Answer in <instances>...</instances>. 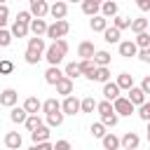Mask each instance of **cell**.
Masks as SVG:
<instances>
[{"mask_svg": "<svg viewBox=\"0 0 150 150\" xmlns=\"http://www.w3.org/2000/svg\"><path fill=\"white\" fill-rule=\"evenodd\" d=\"M45 49H47V42H45V38H28V47H26V54H23V59H26V63L28 66H38L42 59H45Z\"/></svg>", "mask_w": 150, "mask_h": 150, "instance_id": "6da1fadb", "label": "cell"}, {"mask_svg": "<svg viewBox=\"0 0 150 150\" xmlns=\"http://www.w3.org/2000/svg\"><path fill=\"white\" fill-rule=\"evenodd\" d=\"M66 54H68V40L61 38V40H54L52 45H47V49H45V61H47L49 66H59V63L66 59Z\"/></svg>", "mask_w": 150, "mask_h": 150, "instance_id": "7a4b0ae2", "label": "cell"}, {"mask_svg": "<svg viewBox=\"0 0 150 150\" xmlns=\"http://www.w3.org/2000/svg\"><path fill=\"white\" fill-rule=\"evenodd\" d=\"M68 30H70V23L66 21V19H59V21H54V23H49L47 26V38L54 42V40H61V38H66L68 35Z\"/></svg>", "mask_w": 150, "mask_h": 150, "instance_id": "3957f363", "label": "cell"}, {"mask_svg": "<svg viewBox=\"0 0 150 150\" xmlns=\"http://www.w3.org/2000/svg\"><path fill=\"white\" fill-rule=\"evenodd\" d=\"M112 110L117 112V117H131V115L136 112V108L131 105V101H129L127 96L115 98V101H112Z\"/></svg>", "mask_w": 150, "mask_h": 150, "instance_id": "277c9868", "label": "cell"}, {"mask_svg": "<svg viewBox=\"0 0 150 150\" xmlns=\"http://www.w3.org/2000/svg\"><path fill=\"white\" fill-rule=\"evenodd\" d=\"M138 145H141V136L136 131H127L120 138V148L122 150H138Z\"/></svg>", "mask_w": 150, "mask_h": 150, "instance_id": "5b68a950", "label": "cell"}, {"mask_svg": "<svg viewBox=\"0 0 150 150\" xmlns=\"http://www.w3.org/2000/svg\"><path fill=\"white\" fill-rule=\"evenodd\" d=\"M16 103H19V91H16V89L7 87V89L0 91V105H5V108H14Z\"/></svg>", "mask_w": 150, "mask_h": 150, "instance_id": "8992f818", "label": "cell"}, {"mask_svg": "<svg viewBox=\"0 0 150 150\" xmlns=\"http://www.w3.org/2000/svg\"><path fill=\"white\" fill-rule=\"evenodd\" d=\"M61 112L63 115H77L80 112V98L77 96H66L63 101H61Z\"/></svg>", "mask_w": 150, "mask_h": 150, "instance_id": "52a82bcc", "label": "cell"}, {"mask_svg": "<svg viewBox=\"0 0 150 150\" xmlns=\"http://www.w3.org/2000/svg\"><path fill=\"white\" fill-rule=\"evenodd\" d=\"M66 14H68V2H66V0H56V2L49 5V16H52L54 21L66 19Z\"/></svg>", "mask_w": 150, "mask_h": 150, "instance_id": "ba28073f", "label": "cell"}, {"mask_svg": "<svg viewBox=\"0 0 150 150\" xmlns=\"http://www.w3.org/2000/svg\"><path fill=\"white\" fill-rule=\"evenodd\" d=\"M30 16L33 19H45L49 14V2L47 0H38V2H30Z\"/></svg>", "mask_w": 150, "mask_h": 150, "instance_id": "9c48e42d", "label": "cell"}, {"mask_svg": "<svg viewBox=\"0 0 150 150\" xmlns=\"http://www.w3.org/2000/svg\"><path fill=\"white\" fill-rule=\"evenodd\" d=\"M96 54V47H94V42H89V40H82L80 45H77V56H80V61H87V59H91Z\"/></svg>", "mask_w": 150, "mask_h": 150, "instance_id": "30bf717a", "label": "cell"}, {"mask_svg": "<svg viewBox=\"0 0 150 150\" xmlns=\"http://www.w3.org/2000/svg\"><path fill=\"white\" fill-rule=\"evenodd\" d=\"M117 47H120V56H124V59H131V56L138 54V47H136L134 40H122Z\"/></svg>", "mask_w": 150, "mask_h": 150, "instance_id": "8fae6325", "label": "cell"}, {"mask_svg": "<svg viewBox=\"0 0 150 150\" xmlns=\"http://www.w3.org/2000/svg\"><path fill=\"white\" fill-rule=\"evenodd\" d=\"M101 94H103V98H105V101H110V103H112L115 98H120V96H122V91H120V87H117V84H115L112 80L103 84V91H101Z\"/></svg>", "mask_w": 150, "mask_h": 150, "instance_id": "7c38bea8", "label": "cell"}, {"mask_svg": "<svg viewBox=\"0 0 150 150\" xmlns=\"http://www.w3.org/2000/svg\"><path fill=\"white\" fill-rule=\"evenodd\" d=\"M127 98L131 101V105H134V108H138L141 103H145V101H148V98H145V94H143V89H141V87H136V84L127 91Z\"/></svg>", "mask_w": 150, "mask_h": 150, "instance_id": "4fadbf2b", "label": "cell"}, {"mask_svg": "<svg viewBox=\"0 0 150 150\" xmlns=\"http://www.w3.org/2000/svg\"><path fill=\"white\" fill-rule=\"evenodd\" d=\"M49 136H52V129H49L47 124H40L38 129H33V131H30L33 143H45V141H49Z\"/></svg>", "mask_w": 150, "mask_h": 150, "instance_id": "5bb4252c", "label": "cell"}, {"mask_svg": "<svg viewBox=\"0 0 150 150\" xmlns=\"http://www.w3.org/2000/svg\"><path fill=\"white\" fill-rule=\"evenodd\" d=\"M21 143H23V138H21L19 131H7V134H5V145H7V150H19Z\"/></svg>", "mask_w": 150, "mask_h": 150, "instance_id": "9a60e30c", "label": "cell"}, {"mask_svg": "<svg viewBox=\"0 0 150 150\" xmlns=\"http://www.w3.org/2000/svg\"><path fill=\"white\" fill-rule=\"evenodd\" d=\"M117 9H120V7H117V2H115V0H103V2H101V12H98V14H101V16H105V19H112V16H117Z\"/></svg>", "mask_w": 150, "mask_h": 150, "instance_id": "2e32d148", "label": "cell"}, {"mask_svg": "<svg viewBox=\"0 0 150 150\" xmlns=\"http://www.w3.org/2000/svg\"><path fill=\"white\" fill-rule=\"evenodd\" d=\"M28 26L30 23H26V21H19V19H14V23H12V28H9V33H12V38H26L30 30H28Z\"/></svg>", "mask_w": 150, "mask_h": 150, "instance_id": "e0dca14e", "label": "cell"}, {"mask_svg": "<svg viewBox=\"0 0 150 150\" xmlns=\"http://www.w3.org/2000/svg\"><path fill=\"white\" fill-rule=\"evenodd\" d=\"M103 40H105L108 45H120V42H122V30H117L115 26H108V28L103 30Z\"/></svg>", "mask_w": 150, "mask_h": 150, "instance_id": "ac0fdd59", "label": "cell"}, {"mask_svg": "<svg viewBox=\"0 0 150 150\" xmlns=\"http://www.w3.org/2000/svg\"><path fill=\"white\" fill-rule=\"evenodd\" d=\"M61 77H63V70H61L59 66H49V68L45 70V82H47V84H52V87H54Z\"/></svg>", "mask_w": 150, "mask_h": 150, "instance_id": "d6986e66", "label": "cell"}, {"mask_svg": "<svg viewBox=\"0 0 150 150\" xmlns=\"http://www.w3.org/2000/svg\"><path fill=\"white\" fill-rule=\"evenodd\" d=\"M54 87H56V94H61L63 98L73 94V80H70V77H66V75H63V77H61V80H59Z\"/></svg>", "mask_w": 150, "mask_h": 150, "instance_id": "ffe728a7", "label": "cell"}, {"mask_svg": "<svg viewBox=\"0 0 150 150\" xmlns=\"http://www.w3.org/2000/svg\"><path fill=\"white\" fill-rule=\"evenodd\" d=\"M23 110H26L28 115H38V112L42 110V101H40L38 96H28V98L23 101Z\"/></svg>", "mask_w": 150, "mask_h": 150, "instance_id": "44dd1931", "label": "cell"}, {"mask_svg": "<svg viewBox=\"0 0 150 150\" xmlns=\"http://www.w3.org/2000/svg\"><path fill=\"white\" fill-rule=\"evenodd\" d=\"M101 145H103V150H120V136L112 134V131H108L101 138Z\"/></svg>", "mask_w": 150, "mask_h": 150, "instance_id": "7402d4cb", "label": "cell"}, {"mask_svg": "<svg viewBox=\"0 0 150 150\" xmlns=\"http://www.w3.org/2000/svg\"><path fill=\"white\" fill-rule=\"evenodd\" d=\"M47 26H49V23H47L45 19H33V21H30V26H28V30H30L35 38H42V35L47 33Z\"/></svg>", "mask_w": 150, "mask_h": 150, "instance_id": "603a6c76", "label": "cell"}, {"mask_svg": "<svg viewBox=\"0 0 150 150\" xmlns=\"http://www.w3.org/2000/svg\"><path fill=\"white\" fill-rule=\"evenodd\" d=\"M96 63L91 61V59H87V61H80V70H82V77H87V80H91L94 82V75H96Z\"/></svg>", "mask_w": 150, "mask_h": 150, "instance_id": "cb8c5ba5", "label": "cell"}, {"mask_svg": "<svg viewBox=\"0 0 150 150\" xmlns=\"http://www.w3.org/2000/svg\"><path fill=\"white\" fill-rule=\"evenodd\" d=\"M115 84L120 87V91H129L134 87V75L131 73H120L117 80H115Z\"/></svg>", "mask_w": 150, "mask_h": 150, "instance_id": "d4e9b609", "label": "cell"}, {"mask_svg": "<svg viewBox=\"0 0 150 150\" xmlns=\"http://www.w3.org/2000/svg\"><path fill=\"white\" fill-rule=\"evenodd\" d=\"M89 28H91L94 33H103V30L108 28V19H105V16H101V14H96V16H91V19H89Z\"/></svg>", "mask_w": 150, "mask_h": 150, "instance_id": "484cf974", "label": "cell"}, {"mask_svg": "<svg viewBox=\"0 0 150 150\" xmlns=\"http://www.w3.org/2000/svg\"><path fill=\"white\" fill-rule=\"evenodd\" d=\"M91 61H94L96 66H110L112 56H110V52H105V49H96V54L91 56Z\"/></svg>", "mask_w": 150, "mask_h": 150, "instance_id": "4316f807", "label": "cell"}, {"mask_svg": "<svg viewBox=\"0 0 150 150\" xmlns=\"http://www.w3.org/2000/svg\"><path fill=\"white\" fill-rule=\"evenodd\" d=\"M63 75H66V77H70V80H77V77H82V70H80V61H77V63H75V61L66 63V68H63Z\"/></svg>", "mask_w": 150, "mask_h": 150, "instance_id": "83f0119b", "label": "cell"}, {"mask_svg": "<svg viewBox=\"0 0 150 150\" xmlns=\"http://www.w3.org/2000/svg\"><path fill=\"white\" fill-rule=\"evenodd\" d=\"M61 110V101L59 98H47V101H42V112L45 115H52V112H59Z\"/></svg>", "mask_w": 150, "mask_h": 150, "instance_id": "f1b7e54d", "label": "cell"}, {"mask_svg": "<svg viewBox=\"0 0 150 150\" xmlns=\"http://www.w3.org/2000/svg\"><path fill=\"white\" fill-rule=\"evenodd\" d=\"M26 117H28V112L23 110V105H14V108H12V112H9V120H12L14 124H23V122H26Z\"/></svg>", "mask_w": 150, "mask_h": 150, "instance_id": "f546056e", "label": "cell"}, {"mask_svg": "<svg viewBox=\"0 0 150 150\" xmlns=\"http://www.w3.org/2000/svg\"><path fill=\"white\" fill-rule=\"evenodd\" d=\"M80 5H82V12L87 16H96L101 12V2H94V0H82Z\"/></svg>", "mask_w": 150, "mask_h": 150, "instance_id": "4dcf8cb0", "label": "cell"}, {"mask_svg": "<svg viewBox=\"0 0 150 150\" xmlns=\"http://www.w3.org/2000/svg\"><path fill=\"white\" fill-rule=\"evenodd\" d=\"M148 23H150V19H145V16H138V19H131V33H143V30H148Z\"/></svg>", "mask_w": 150, "mask_h": 150, "instance_id": "1f68e13d", "label": "cell"}, {"mask_svg": "<svg viewBox=\"0 0 150 150\" xmlns=\"http://www.w3.org/2000/svg\"><path fill=\"white\" fill-rule=\"evenodd\" d=\"M94 82H101V84H105V82H110V70H108V66H98V68H96V75H94Z\"/></svg>", "mask_w": 150, "mask_h": 150, "instance_id": "d6a6232c", "label": "cell"}, {"mask_svg": "<svg viewBox=\"0 0 150 150\" xmlns=\"http://www.w3.org/2000/svg\"><path fill=\"white\" fill-rule=\"evenodd\" d=\"M96 110V101H94V96H84V98H80V112H94Z\"/></svg>", "mask_w": 150, "mask_h": 150, "instance_id": "836d02e7", "label": "cell"}, {"mask_svg": "<svg viewBox=\"0 0 150 150\" xmlns=\"http://www.w3.org/2000/svg\"><path fill=\"white\" fill-rule=\"evenodd\" d=\"M45 117H47V127L54 129V127H61V124H63V117H66V115L59 110V112H52V115H45Z\"/></svg>", "mask_w": 150, "mask_h": 150, "instance_id": "e575fe53", "label": "cell"}, {"mask_svg": "<svg viewBox=\"0 0 150 150\" xmlns=\"http://www.w3.org/2000/svg\"><path fill=\"white\" fill-rule=\"evenodd\" d=\"M117 122H120L117 112H108V115H103V117H101V124H103L105 129H115V127H117Z\"/></svg>", "mask_w": 150, "mask_h": 150, "instance_id": "d590c367", "label": "cell"}, {"mask_svg": "<svg viewBox=\"0 0 150 150\" xmlns=\"http://www.w3.org/2000/svg\"><path fill=\"white\" fill-rule=\"evenodd\" d=\"M134 42H136V47H138V49H148V47H150V33H148V30L138 33V35L134 38Z\"/></svg>", "mask_w": 150, "mask_h": 150, "instance_id": "8d00e7d4", "label": "cell"}, {"mask_svg": "<svg viewBox=\"0 0 150 150\" xmlns=\"http://www.w3.org/2000/svg\"><path fill=\"white\" fill-rule=\"evenodd\" d=\"M112 26H115L117 30H124V28H129V26H131V19H129V16L117 14V16H112Z\"/></svg>", "mask_w": 150, "mask_h": 150, "instance_id": "74e56055", "label": "cell"}, {"mask_svg": "<svg viewBox=\"0 0 150 150\" xmlns=\"http://www.w3.org/2000/svg\"><path fill=\"white\" fill-rule=\"evenodd\" d=\"M40 124H45L40 115H28V117H26V122H23V127H26L28 131H33V129H38Z\"/></svg>", "mask_w": 150, "mask_h": 150, "instance_id": "f35d334b", "label": "cell"}, {"mask_svg": "<svg viewBox=\"0 0 150 150\" xmlns=\"http://www.w3.org/2000/svg\"><path fill=\"white\" fill-rule=\"evenodd\" d=\"M89 134H91L94 138H98V141H101V138H103L108 131H105V127H103L101 122H91V127H89Z\"/></svg>", "mask_w": 150, "mask_h": 150, "instance_id": "ab89813d", "label": "cell"}, {"mask_svg": "<svg viewBox=\"0 0 150 150\" xmlns=\"http://www.w3.org/2000/svg\"><path fill=\"white\" fill-rule=\"evenodd\" d=\"M96 110H98V115H101V117H103V115H108V112H115V110H112V103H110V101H105V98H103V101H96Z\"/></svg>", "mask_w": 150, "mask_h": 150, "instance_id": "60d3db41", "label": "cell"}, {"mask_svg": "<svg viewBox=\"0 0 150 150\" xmlns=\"http://www.w3.org/2000/svg\"><path fill=\"white\" fill-rule=\"evenodd\" d=\"M143 122H150V101H145V103H141L138 105V112H136Z\"/></svg>", "mask_w": 150, "mask_h": 150, "instance_id": "b9f144b4", "label": "cell"}, {"mask_svg": "<svg viewBox=\"0 0 150 150\" xmlns=\"http://www.w3.org/2000/svg\"><path fill=\"white\" fill-rule=\"evenodd\" d=\"M9 45H12V33L7 28H0V49H5Z\"/></svg>", "mask_w": 150, "mask_h": 150, "instance_id": "7bdbcfd3", "label": "cell"}, {"mask_svg": "<svg viewBox=\"0 0 150 150\" xmlns=\"http://www.w3.org/2000/svg\"><path fill=\"white\" fill-rule=\"evenodd\" d=\"M14 70V63L9 59H0V75H9Z\"/></svg>", "mask_w": 150, "mask_h": 150, "instance_id": "ee69618b", "label": "cell"}, {"mask_svg": "<svg viewBox=\"0 0 150 150\" xmlns=\"http://www.w3.org/2000/svg\"><path fill=\"white\" fill-rule=\"evenodd\" d=\"M9 21V7L7 5H0V28H5Z\"/></svg>", "mask_w": 150, "mask_h": 150, "instance_id": "f6af8a7d", "label": "cell"}, {"mask_svg": "<svg viewBox=\"0 0 150 150\" xmlns=\"http://www.w3.org/2000/svg\"><path fill=\"white\" fill-rule=\"evenodd\" d=\"M138 61H143V63H150V47L148 49H138Z\"/></svg>", "mask_w": 150, "mask_h": 150, "instance_id": "bcb514c9", "label": "cell"}, {"mask_svg": "<svg viewBox=\"0 0 150 150\" xmlns=\"http://www.w3.org/2000/svg\"><path fill=\"white\" fill-rule=\"evenodd\" d=\"M54 150H73V145H70L66 138H61V141H56V143H54Z\"/></svg>", "mask_w": 150, "mask_h": 150, "instance_id": "7dc6e473", "label": "cell"}, {"mask_svg": "<svg viewBox=\"0 0 150 150\" xmlns=\"http://www.w3.org/2000/svg\"><path fill=\"white\" fill-rule=\"evenodd\" d=\"M138 87H141V89H143V94L148 96V94H150V75H145V77H143V82H141Z\"/></svg>", "mask_w": 150, "mask_h": 150, "instance_id": "c3c4849f", "label": "cell"}, {"mask_svg": "<svg viewBox=\"0 0 150 150\" xmlns=\"http://www.w3.org/2000/svg\"><path fill=\"white\" fill-rule=\"evenodd\" d=\"M33 145H38V150H54V143H49V141H45V143H33Z\"/></svg>", "mask_w": 150, "mask_h": 150, "instance_id": "681fc988", "label": "cell"}, {"mask_svg": "<svg viewBox=\"0 0 150 150\" xmlns=\"http://www.w3.org/2000/svg\"><path fill=\"white\" fill-rule=\"evenodd\" d=\"M136 5H138V9H141V12H150V0H138Z\"/></svg>", "mask_w": 150, "mask_h": 150, "instance_id": "f907efd6", "label": "cell"}, {"mask_svg": "<svg viewBox=\"0 0 150 150\" xmlns=\"http://www.w3.org/2000/svg\"><path fill=\"white\" fill-rule=\"evenodd\" d=\"M145 138H148V143H150V122H148V129H145Z\"/></svg>", "mask_w": 150, "mask_h": 150, "instance_id": "816d5d0a", "label": "cell"}, {"mask_svg": "<svg viewBox=\"0 0 150 150\" xmlns=\"http://www.w3.org/2000/svg\"><path fill=\"white\" fill-rule=\"evenodd\" d=\"M66 2H73V5H75V2H82V0H66Z\"/></svg>", "mask_w": 150, "mask_h": 150, "instance_id": "f5cc1de1", "label": "cell"}, {"mask_svg": "<svg viewBox=\"0 0 150 150\" xmlns=\"http://www.w3.org/2000/svg\"><path fill=\"white\" fill-rule=\"evenodd\" d=\"M28 150H38V145H30V148H28Z\"/></svg>", "mask_w": 150, "mask_h": 150, "instance_id": "db71d44e", "label": "cell"}, {"mask_svg": "<svg viewBox=\"0 0 150 150\" xmlns=\"http://www.w3.org/2000/svg\"><path fill=\"white\" fill-rule=\"evenodd\" d=\"M0 5H7V0H0Z\"/></svg>", "mask_w": 150, "mask_h": 150, "instance_id": "11a10c76", "label": "cell"}, {"mask_svg": "<svg viewBox=\"0 0 150 150\" xmlns=\"http://www.w3.org/2000/svg\"><path fill=\"white\" fill-rule=\"evenodd\" d=\"M28 2H38V0H28Z\"/></svg>", "mask_w": 150, "mask_h": 150, "instance_id": "9f6ffc18", "label": "cell"}, {"mask_svg": "<svg viewBox=\"0 0 150 150\" xmlns=\"http://www.w3.org/2000/svg\"><path fill=\"white\" fill-rule=\"evenodd\" d=\"M94 2H103V0H94Z\"/></svg>", "mask_w": 150, "mask_h": 150, "instance_id": "6f0895ef", "label": "cell"}, {"mask_svg": "<svg viewBox=\"0 0 150 150\" xmlns=\"http://www.w3.org/2000/svg\"><path fill=\"white\" fill-rule=\"evenodd\" d=\"M0 59H2V54H0Z\"/></svg>", "mask_w": 150, "mask_h": 150, "instance_id": "680465c9", "label": "cell"}, {"mask_svg": "<svg viewBox=\"0 0 150 150\" xmlns=\"http://www.w3.org/2000/svg\"><path fill=\"white\" fill-rule=\"evenodd\" d=\"M136 2H138V0H136Z\"/></svg>", "mask_w": 150, "mask_h": 150, "instance_id": "91938a15", "label": "cell"}, {"mask_svg": "<svg viewBox=\"0 0 150 150\" xmlns=\"http://www.w3.org/2000/svg\"><path fill=\"white\" fill-rule=\"evenodd\" d=\"M120 150H122V148H120Z\"/></svg>", "mask_w": 150, "mask_h": 150, "instance_id": "94428289", "label": "cell"}, {"mask_svg": "<svg viewBox=\"0 0 150 150\" xmlns=\"http://www.w3.org/2000/svg\"><path fill=\"white\" fill-rule=\"evenodd\" d=\"M54 2H56V0H54Z\"/></svg>", "mask_w": 150, "mask_h": 150, "instance_id": "6125c7cd", "label": "cell"}]
</instances>
